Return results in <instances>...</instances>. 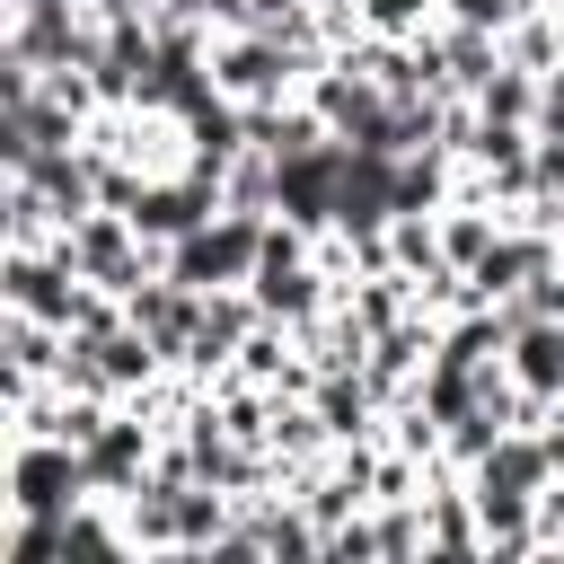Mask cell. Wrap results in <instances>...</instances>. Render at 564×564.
Segmentation results:
<instances>
[{"mask_svg": "<svg viewBox=\"0 0 564 564\" xmlns=\"http://www.w3.org/2000/svg\"><path fill=\"white\" fill-rule=\"evenodd\" d=\"M256 256H264V212H212L203 229H185L167 247V273L194 282V291H247L256 282Z\"/></svg>", "mask_w": 564, "mask_h": 564, "instance_id": "obj_1", "label": "cell"}]
</instances>
